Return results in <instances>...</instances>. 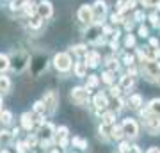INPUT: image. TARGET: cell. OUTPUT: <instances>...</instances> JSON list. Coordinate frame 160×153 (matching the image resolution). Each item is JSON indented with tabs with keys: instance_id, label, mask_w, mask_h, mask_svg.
Here are the masks:
<instances>
[{
	"instance_id": "cell-3",
	"label": "cell",
	"mask_w": 160,
	"mask_h": 153,
	"mask_svg": "<svg viewBox=\"0 0 160 153\" xmlns=\"http://www.w3.org/2000/svg\"><path fill=\"white\" fill-rule=\"evenodd\" d=\"M92 9V22L100 23L105 18V13H107V6H105V2L103 0H96L94 2V6L91 7Z\"/></svg>"
},
{
	"instance_id": "cell-31",
	"label": "cell",
	"mask_w": 160,
	"mask_h": 153,
	"mask_svg": "<svg viewBox=\"0 0 160 153\" xmlns=\"http://www.w3.org/2000/svg\"><path fill=\"white\" fill-rule=\"evenodd\" d=\"M119 93H121V87H119V85H116V87H110V94H112L114 98L119 96Z\"/></svg>"
},
{
	"instance_id": "cell-8",
	"label": "cell",
	"mask_w": 160,
	"mask_h": 153,
	"mask_svg": "<svg viewBox=\"0 0 160 153\" xmlns=\"http://www.w3.org/2000/svg\"><path fill=\"white\" fill-rule=\"evenodd\" d=\"M78 20L82 23H91L92 22V9H91V6H82L78 9Z\"/></svg>"
},
{
	"instance_id": "cell-9",
	"label": "cell",
	"mask_w": 160,
	"mask_h": 153,
	"mask_svg": "<svg viewBox=\"0 0 160 153\" xmlns=\"http://www.w3.org/2000/svg\"><path fill=\"white\" fill-rule=\"evenodd\" d=\"M98 63H100V55H98L96 52H87L86 54V66L94 68V66H98Z\"/></svg>"
},
{
	"instance_id": "cell-33",
	"label": "cell",
	"mask_w": 160,
	"mask_h": 153,
	"mask_svg": "<svg viewBox=\"0 0 160 153\" xmlns=\"http://www.w3.org/2000/svg\"><path fill=\"white\" fill-rule=\"evenodd\" d=\"M110 20H112V23H121L123 22V18H121V14H112V16H110Z\"/></svg>"
},
{
	"instance_id": "cell-36",
	"label": "cell",
	"mask_w": 160,
	"mask_h": 153,
	"mask_svg": "<svg viewBox=\"0 0 160 153\" xmlns=\"http://www.w3.org/2000/svg\"><path fill=\"white\" fill-rule=\"evenodd\" d=\"M125 64L132 66V64H133V55H125Z\"/></svg>"
},
{
	"instance_id": "cell-1",
	"label": "cell",
	"mask_w": 160,
	"mask_h": 153,
	"mask_svg": "<svg viewBox=\"0 0 160 153\" xmlns=\"http://www.w3.org/2000/svg\"><path fill=\"white\" fill-rule=\"evenodd\" d=\"M43 105H45V112L46 114H53L55 109L59 105V94L55 91H48L43 98Z\"/></svg>"
},
{
	"instance_id": "cell-29",
	"label": "cell",
	"mask_w": 160,
	"mask_h": 153,
	"mask_svg": "<svg viewBox=\"0 0 160 153\" xmlns=\"http://www.w3.org/2000/svg\"><path fill=\"white\" fill-rule=\"evenodd\" d=\"M119 153H130V144H128V142H121L119 144Z\"/></svg>"
},
{
	"instance_id": "cell-27",
	"label": "cell",
	"mask_w": 160,
	"mask_h": 153,
	"mask_svg": "<svg viewBox=\"0 0 160 153\" xmlns=\"http://www.w3.org/2000/svg\"><path fill=\"white\" fill-rule=\"evenodd\" d=\"M34 112L36 114H45V105H43V102H36L34 103Z\"/></svg>"
},
{
	"instance_id": "cell-16",
	"label": "cell",
	"mask_w": 160,
	"mask_h": 153,
	"mask_svg": "<svg viewBox=\"0 0 160 153\" xmlns=\"http://www.w3.org/2000/svg\"><path fill=\"white\" fill-rule=\"evenodd\" d=\"M9 87H11L9 79H7V77H0V93H7Z\"/></svg>"
},
{
	"instance_id": "cell-10",
	"label": "cell",
	"mask_w": 160,
	"mask_h": 153,
	"mask_svg": "<svg viewBox=\"0 0 160 153\" xmlns=\"http://www.w3.org/2000/svg\"><path fill=\"white\" fill-rule=\"evenodd\" d=\"M148 110H149L151 116H158V118H160V98H155V100L149 102Z\"/></svg>"
},
{
	"instance_id": "cell-32",
	"label": "cell",
	"mask_w": 160,
	"mask_h": 153,
	"mask_svg": "<svg viewBox=\"0 0 160 153\" xmlns=\"http://www.w3.org/2000/svg\"><path fill=\"white\" fill-rule=\"evenodd\" d=\"M0 141H2V142H7V141H9V132H6V130L0 132Z\"/></svg>"
},
{
	"instance_id": "cell-18",
	"label": "cell",
	"mask_w": 160,
	"mask_h": 153,
	"mask_svg": "<svg viewBox=\"0 0 160 153\" xmlns=\"http://www.w3.org/2000/svg\"><path fill=\"white\" fill-rule=\"evenodd\" d=\"M128 103H130L132 109H139V107H141V103H142V98L139 96V94H133V96L130 98V102H128Z\"/></svg>"
},
{
	"instance_id": "cell-37",
	"label": "cell",
	"mask_w": 160,
	"mask_h": 153,
	"mask_svg": "<svg viewBox=\"0 0 160 153\" xmlns=\"http://www.w3.org/2000/svg\"><path fill=\"white\" fill-rule=\"evenodd\" d=\"M139 36L146 38V36H148V28H146V27H139Z\"/></svg>"
},
{
	"instance_id": "cell-42",
	"label": "cell",
	"mask_w": 160,
	"mask_h": 153,
	"mask_svg": "<svg viewBox=\"0 0 160 153\" xmlns=\"http://www.w3.org/2000/svg\"><path fill=\"white\" fill-rule=\"evenodd\" d=\"M151 46H158V41H157V39H151Z\"/></svg>"
},
{
	"instance_id": "cell-7",
	"label": "cell",
	"mask_w": 160,
	"mask_h": 153,
	"mask_svg": "<svg viewBox=\"0 0 160 153\" xmlns=\"http://www.w3.org/2000/svg\"><path fill=\"white\" fill-rule=\"evenodd\" d=\"M146 128H148V132L153 134V135L160 134V118L158 116H149V118L146 119Z\"/></svg>"
},
{
	"instance_id": "cell-11",
	"label": "cell",
	"mask_w": 160,
	"mask_h": 153,
	"mask_svg": "<svg viewBox=\"0 0 160 153\" xmlns=\"http://www.w3.org/2000/svg\"><path fill=\"white\" fill-rule=\"evenodd\" d=\"M107 105H109V102H107V96H105V94H96V96H94V107H96L98 110L107 109Z\"/></svg>"
},
{
	"instance_id": "cell-24",
	"label": "cell",
	"mask_w": 160,
	"mask_h": 153,
	"mask_svg": "<svg viewBox=\"0 0 160 153\" xmlns=\"http://www.w3.org/2000/svg\"><path fill=\"white\" fill-rule=\"evenodd\" d=\"M114 118H116L114 112H107L103 116V125H112V123H114Z\"/></svg>"
},
{
	"instance_id": "cell-15",
	"label": "cell",
	"mask_w": 160,
	"mask_h": 153,
	"mask_svg": "<svg viewBox=\"0 0 160 153\" xmlns=\"http://www.w3.org/2000/svg\"><path fill=\"white\" fill-rule=\"evenodd\" d=\"M86 71H87L86 63H77L75 64V73H77V77H86Z\"/></svg>"
},
{
	"instance_id": "cell-30",
	"label": "cell",
	"mask_w": 160,
	"mask_h": 153,
	"mask_svg": "<svg viewBox=\"0 0 160 153\" xmlns=\"http://www.w3.org/2000/svg\"><path fill=\"white\" fill-rule=\"evenodd\" d=\"M149 22H151V25L158 27V25H160V18H158V14H151V16H149Z\"/></svg>"
},
{
	"instance_id": "cell-35",
	"label": "cell",
	"mask_w": 160,
	"mask_h": 153,
	"mask_svg": "<svg viewBox=\"0 0 160 153\" xmlns=\"http://www.w3.org/2000/svg\"><path fill=\"white\" fill-rule=\"evenodd\" d=\"M36 142H38V139H36L34 135H30L29 139H27V144H29V146H36Z\"/></svg>"
},
{
	"instance_id": "cell-14",
	"label": "cell",
	"mask_w": 160,
	"mask_h": 153,
	"mask_svg": "<svg viewBox=\"0 0 160 153\" xmlns=\"http://www.w3.org/2000/svg\"><path fill=\"white\" fill-rule=\"evenodd\" d=\"M36 7H38V6H36L32 0H25V2H23V11L27 13L29 16H32V14L36 13Z\"/></svg>"
},
{
	"instance_id": "cell-5",
	"label": "cell",
	"mask_w": 160,
	"mask_h": 153,
	"mask_svg": "<svg viewBox=\"0 0 160 153\" xmlns=\"http://www.w3.org/2000/svg\"><path fill=\"white\" fill-rule=\"evenodd\" d=\"M121 128H123V134L128 135V137H135L137 132H139V126H137V123H135L133 119H125L123 125H121Z\"/></svg>"
},
{
	"instance_id": "cell-44",
	"label": "cell",
	"mask_w": 160,
	"mask_h": 153,
	"mask_svg": "<svg viewBox=\"0 0 160 153\" xmlns=\"http://www.w3.org/2000/svg\"><path fill=\"white\" fill-rule=\"evenodd\" d=\"M2 153H7V151H2Z\"/></svg>"
},
{
	"instance_id": "cell-23",
	"label": "cell",
	"mask_w": 160,
	"mask_h": 153,
	"mask_svg": "<svg viewBox=\"0 0 160 153\" xmlns=\"http://www.w3.org/2000/svg\"><path fill=\"white\" fill-rule=\"evenodd\" d=\"M110 134H112V137H114V139H118V141H119L121 137H123V128H121V126H112Z\"/></svg>"
},
{
	"instance_id": "cell-45",
	"label": "cell",
	"mask_w": 160,
	"mask_h": 153,
	"mask_svg": "<svg viewBox=\"0 0 160 153\" xmlns=\"http://www.w3.org/2000/svg\"><path fill=\"white\" fill-rule=\"evenodd\" d=\"M158 80H160V77H158Z\"/></svg>"
},
{
	"instance_id": "cell-4",
	"label": "cell",
	"mask_w": 160,
	"mask_h": 153,
	"mask_svg": "<svg viewBox=\"0 0 160 153\" xmlns=\"http://www.w3.org/2000/svg\"><path fill=\"white\" fill-rule=\"evenodd\" d=\"M53 64L59 71H68L71 68V59H69L68 54H57L53 57Z\"/></svg>"
},
{
	"instance_id": "cell-25",
	"label": "cell",
	"mask_w": 160,
	"mask_h": 153,
	"mask_svg": "<svg viewBox=\"0 0 160 153\" xmlns=\"http://www.w3.org/2000/svg\"><path fill=\"white\" fill-rule=\"evenodd\" d=\"M102 80L105 82V84H112V82H114V75H112V71H105V73L102 75Z\"/></svg>"
},
{
	"instance_id": "cell-26",
	"label": "cell",
	"mask_w": 160,
	"mask_h": 153,
	"mask_svg": "<svg viewBox=\"0 0 160 153\" xmlns=\"http://www.w3.org/2000/svg\"><path fill=\"white\" fill-rule=\"evenodd\" d=\"M71 142H73L75 146H78V148H87V141L80 139V137H73V141Z\"/></svg>"
},
{
	"instance_id": "cell-34",
	"label": "cell",
	"mask_w": 160,
	"mask_h": 153,
	"mask_svg": "<svg viewBox=\"0 0 160 153\" xmlns=\"http://www.w3.org/2000/svg\"><path fill=\"white\" fill-rule=\"evenodd\" d=\"M125 43H126V46H133L135 45V38H133V36H128Z\"/></svg>"
},
{
	"instance_id": "cell-43",
	"label": "cell",
	"mask_w": 160,
	"mask_h": 153,
	"mask_svg": "<svg viewBox=\"0 0 160 153\" xmlns=\"http://www.w3.org/2000/svg\"><path fill=\"white\" fill-rule=\"evenodd\" d=\"M52 153H59V151H57V150H53V151H52Z\"/></svg>"
},
{
	"instance_id": "cell-6",
	"label": "cell",
	"mask_w": 160,
	"mask_h": 153,
	"mask_svg": "<svg viewBox=\"0 0 160 153\" xmlns=\"http://www.w3.org/2000/svg\"><path fill=\"white\" fill-rule=\"evenodd\" d=\"M36 11H38V16L41 18V20H45V18H50L52 13H53V9H52V4L50 2H46V0H43L41 4H38V7H36Z\"/></svg>"
},
{
	"instance_id": "cell-21",
	"label": "cell",
	"mask_w": 160,
	"mask_h": 153,
	"mask_svg": "<svg viewBox=\"0 0 160 153\" xmlns=\"http://www.w3.org/2000/svg\"><path fill=\"white\" fill-rule=\"evenodd\" d=\"M9 68V57L0 54V71H6Z\"/></svg>"
},
{
	"instance_id": "cell-19",
	"label": "cell",
	"mask_w": 160,
	"mask_h": 153,
	"mask_svg": "<svg viewBox=\"0 0 160 153\" xmlns=\"http://www.w3.org/2000/svg\"><path fill=\"white\" fill-rule=\"evenodd\" d=\"M29 23H30V27H32V28H39L41 25H43V20H41L39 16L32 14V16H30V20H29Z\"/></svg>"
},
{
	"instance_id": "cell-41",
	"label": "cell",
	"mask_w": 160,
	"mask_h": 153,
	"mask_svg": "<svg viewBox=\"0 0 160 153\" xmlns=\"http://www.w3.org/2000/svg\"><path fill=\"white\" fill-rule=\"evenodd\" d=\"M148 153H160V151H158V148H151Z\"/></svg>"
},
{
	"instance_id": "cell-40",
	"label": "cell",
	"mask_w": 160,
	"mask_h": 153,
	"mask_svg": "<svg viewBox=\"0 0 160 153\" xmlns=\"http://www.w3.org/2000/svg\"><path fill=\"white\" fill-rule=\"evenodd\" d=\"M135 18H137V20H142L144 14H142V13H137V14H135Z\"/></svg>"
},
{
	"instance_id": "cell-12",
	"label": "cell",
	"mask_w": 160,
	"mask_h": 153,
	"mask_svg": "<svg viewBox=\"0 0 160 153\" xmlns=\"http://www.w3.org/2000/svg\"><path fill=\"white\" fill-rule=\"evenodd\" d=\"M39 134L43 139H50L52 134H53V126L50 123H41V128H39Z\"/></svg>"
},
{
	"instance_id": "cell-28",
	"label": "cell",
	"mask_w": 160,
	"mask_h": 153,
	"mask_svg": "<svg viewBox=\"0 0 160 153\" xmlns=\"http://www.w3.org/2000/svg\"><path fill=\"white\" fill-rule=\"evenodd\" d=\"M66 135H68V128H66V126H61L57 130V139H64Z\"/></svg>"
},
{
	"instance_id": "cell-2",
	"label": "cell",
	"mask_w": 160,
	"mask_h": 153,
	"mask_svg": "<svg viewBox=\"0 0 160 153\" xmlns=\"http://www.w3.org/2000/svg\"><path fill=\"white\" fill-rule=\"evenodd\" d=\"M89 87H73L71 89V100H73L77 105H82L89 100Z\"/></svg>"
},
{
	"instance_id": "cell-17",
	"label": "cell",
	"mask_w": 160,
	"mask_h": 153,
	"mask_svg": "<svg viewBox=\"0 0 160 153\" xmlns=\"http://www.w3.org/2000/svg\"><path fill=\"white\" fill-rule=\"evenodd\" d=\"M11 118H12V114L9 110H0V123L7 125V123H11Z\"/></svg>"
},
{
	"instance_id": "cell-38",
	"label": "cell",
	"mask_w": 160,
	"mask_h": 153,
	"mask_svg": "<svg viewBox=\"0 0 160 153\" xmlns=\"http://www.w3.org/2000/svg\"><path fill=\"white\" fill-rule=\"evenodd\" d=\"M73 52H75V54H84V46H82V45L73 46Z\"/></svg>"
},
{
	"instance_id": "cell-39",
	"label": "cell",
	"mask_w": 160,
	"mask_h": 153,
	"mask_svg": "<svg viewBox=\"0 0 160 153\" xmlns=\"http://www.w3.org/2000/svg\"><path fill=\"white\" fill-rule=\"evenodd\" d=\"M27 144H18V153H27Z\"/></svg>"
},
{
	"instance_id": "cell-22",
	"label": "cell",
	"mask_w": 160,
	"mask_h": 153,
	"mask_svg": "<svg viewBox=\"0 0 160 153\" xmlns=\"http://www.w3.org/2000/svg\"><path fill=\"white\" fill-rule=\"evenodd\" d=\"M98 84H100V79L96 75H89L87 77V87H96Z\"/></svg>"
},
{
	"instance_id": "cell-20",
	"label": "cell",
	"mask_w": 160,
	"mask_h": 153,
	"mask_svg": "<svg viewBox=\"0 0 160 153\" xmlns=\"http://www.w3.org/2000/svg\"><path fill=\"white\" fill-rule=\"evenodd\" d=\"M132 84H133V80H132L130 75L121 77V85H119V87H123V89H128V87H132Z\"/></svg>"
},
{
	"instance_id": "cell-13",
	"label": "cell",
	"mask_w": 160,
	"mask_h": 153,
	"mask_svg": "<svg viewBox=\"0 0 160 153\" xmlns=\"http://www.w3.org/2000/svg\"><path fill=\"white\" fill-rule=\"evenodd\" d=\"M22 126L25 130H32V126H34V121H32V116L29 112H25L22 116Z\"/></svg>"
}]
</instances>
